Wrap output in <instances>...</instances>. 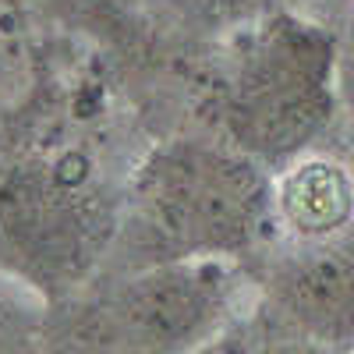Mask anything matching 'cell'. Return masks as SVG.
I'll return each instance as SVG.
<instances>
[{
	"label": "cell",
	"instance_id": "cell-3",
	"mask_svg": "<svg viewBox=\"0 0 354 354\" xmlns=\"http://www.w3.org/2000/svg\"><path fill=\"white\" fill-rule=\"evenodd\" d=\"M301 50L294 43H280L262 50L245 68L238 100H234L230 121L238 138L252 153L280 156L301 145L319 121V85L301 68Z\"/></svg>",
	"mask_w": 354,
	"mask_h": 354
},
{
	"label": "cell",
	"instance_id": "cell-7",
	"mask_svg": "<svg viewBox=\"0 0 354 354\" xmlns=\"http://www.w3.org/2000/svg\"><path fill=\"white\" fill-rule=\"evenodd\" d=\"M205 4H216V8H230V4H238V0H205Z\"/></svg>",
	"mask_w": 354,
	"mask_h": 354
},
{
	"label": "cell",
	"instance_id": "cell-2",
	"mask_svg": "<svg viewBox=\"0 0 354 354\" xmlns=\"http://www.w3.org/2000/svg\"><path fill=\"white\" fill-rule=\"evenodd\" d=\"M227 294L188 262L142 270L113 294L103 319L106 354H198L220 340Z\"/></svg>",
	"mask_w": 354,
	"mask_h": 354
},
{
	"label": "cell",
	"instance_id": "cell-5",
	"mask_svg": "<svg viewBox=\"0 0 354 354\" xmlns=\"http://www.w3.org/2000/svg\"><path fill=\"white\" fill-rule=\"evenodd\" d=\"M280 209L294 223V230L319 238L337 230L351 213V188L330 163L298 167L280 188Z\"/></svg>",
	"mask_w": 354,
	"mask_h": 354
},
{
	"label": "cell",
	"instance_id": "cell-6",
	"mask_svg": "<svg viewBox=\"0 0 354 354\" xmlns=\"http://www.w3.org/2000/svg\"><path fill=\"white\" fill-rule=\"evenodd\" d=\"M0 354H21L18 330L8 322V315H4V312H0Z\"/></svg>",
	"mask_w": 354,
	"mask_h": 354
},
{
	"label": "cell",
	"instance_id": "cell-1",
	"mask_svg": "<svg viewBox=\"0 0 354 354\" xmlns=\"http://www.w3.org/2000/svg\"><path fill=\"white\" fill-rule=\"evenodd\" d=\"M142 209L163 238L188 252H230L255 223L262 185L255 167L209 145H177L142 174Z\"/></svg>",
	"mask_w": 354,
	"mask_h": 354
},
{
	"label": "cell",
	"instance_id": "cell-4",
	"mask_svg": "<svg viewBox=\"0 0 354 354\" xmlns=\"http://www.w3.org/2000/svg\"><path fill=\"white\" fill-rule=\"evenodd\" d=\"M283 315L312 344L354 337V248H326L290 262L277 280Z\"/></svg>",
	"mask_w": 354,
	"mask_h": 354
}]
</instances>
